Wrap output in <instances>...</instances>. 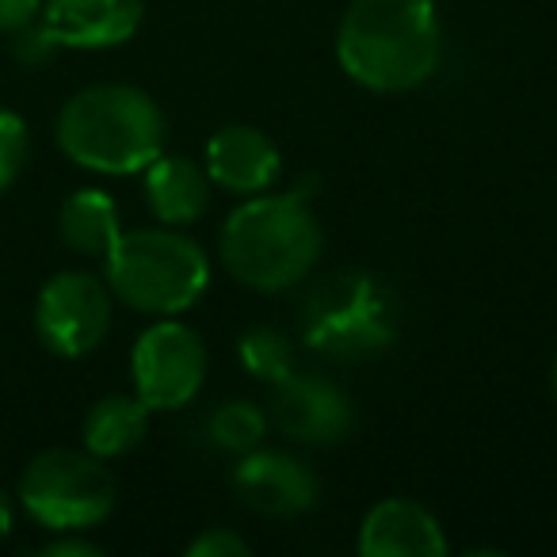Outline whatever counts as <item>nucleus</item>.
<instances>
[{
	"instance_id": "1",
	"label": "nucleus",
	"mask_w": 557,
	"mask_h": 557,
	"mask_svg": "<svg viewBox=\"0 0 557 557\" xmlns=\"http://www.w3.org/2000/svg\"><path fill=\"white\" fill-rule=\"evenodd\" d=\"M443 58L435 0H351L336 27V62L367 92H412Z\"/></svg>"
},
{
	"instance_id": "2",
	"label": "nucleus",
	"mask_w": 557,
	"mask_h": 557,
	"mask_svg": "<svg viewBox=\"0 0 557 557\" xmlns=\"http://www.w3.org/2000/svg\"><path fill=\"white\" fill-rule=\"evenodd\" d=\"M325 233L306 191L248 195L222 225V263L245 290L283 295L313 275Z\"/></svg>"
},
{
	"instance_id": "3",
	"label": "nucleus",
	"mask_w": 557,
	"mask_h": 557,
	"mask_svg": "<svg viewBox=\"0 0 557 557\" xmlns=\"http://www.w3.org/2000/svg\"><path fill=\"white\" fill-rule=\"evenodd\" d=\"M58 149L73 164L103 176H134L164 153V111L146 88L92 85L58 111Z\"/></svg>"
},
{
	"instance_id": "4",
	"label": "nucleus",
	"mask_w": 557,
	"mask_h": 557,
	"mask_svg": "<svg viewBox=\"0 0 557 557\" xmlns=\"http://www.w3.org/2000/svg\"><path fill=\"white\" fill-rule=\"evenodd\" d=\"M103 283L123 306L149 318L187 313L210 287V260L180 225L123 230L103 256Z\"/></svg>"
},
{
	"instance_id": "5",
	"label": "nucleus",
	"mask_w": 557,
	"mask_h": 557,
	"mask_svg": "<svg viewBox=\"0 0 557 557\" xmlns=\"http://www.w3.org/2000/svg\"><path fill=\"white\" fill-rule=\"evenodd\" d=\"M298 325L310 351L336 363H363L397 341L401 302L371 271H333L306 290Z\"/></svg>"
},
{
	"instance_id": "6",
	"label": "nucleus",
	"mask_w": 557,
	"mask_h": 557,
	"mask_svg": "<svg viewBox=\"0 0 557 557\" xmlns=\"http://www.w3.org/2000/svg\"><path fill=\"white\" fill-rule=\"evenodd\" d=\"M119 488L103 458L92 450L50 447L27 462L20 478V504L47 531H88L115 511Z\"/></svg>"
},
{
	"instance_id": "7",
	"label": "nucleus",
	"mask_w": 557,
	"mask_h": 557,
	"mask_svg": "<svg viewBox=\"0 0 557 557\" xmlns=\"http://www.w3.org/2000/svg\"><path fill=\"white\" fill-rule=\"evenodd\" d=\"M207 367V344L191 325L157 318L131 351L134 394L149 405V412H176L199 397Z\"/></svg>"
},
{
	"instance_id": "8",
	"label": "nucleus",
	"mask_w": 557,
	"mask_h": 557,
	"mask_svg": "<svg viewBox=\"0 0 557 557\" xmlns=\"http://www.w3.org/2000/svg\"><path fill=\"white\" fill-rule=\"evenodd\" d=\"M111 287L92 271H58L35 302V333L50 356H92L111 333Z\"/></svg>"
},
{
	"instance_id": "9",
	"label": "nucleus",
	"mask_w": 557,
	"mask_h": 557,
	"mask_svg": "<svg viewBox=\"0 0 557 557\" xmlns=\"http://www.w3.org/2000/svg\"><path fill=\"white\" fill-rule=\"evenodd\" d=\"M230 485L237 500L263 519L306 516L321 500V481L310 470V462H302L290 450L263 447V443L237 458Z\"/></svg>"
},
{
	"instance_id": "10",
	"label": "nucleus",
	"mask_w": 557,
	"mask_h": 557,
	"mask_svg": "<svg viewBox=\"0 0 557 557\" xmlns=\"http://www.w3.org/2000/svg\"><path fill=\"white\" fill-rule=\"evenodd\" d=\"M268 420L295 443L333 447L356 428V405L336 382L295 371L271 386Z\"/></svg>"
},
{
	"instance_id": "11",
	"label": "nucleus",
	"mask_w": 557,
	"mask_h": 557,
	"mask_svg": "<svg viewBox=\"0 0 557 557\" xmlns=\"http://www.w3.org/2000/svg\"><path fill=\"white\" fill-rule=\"evenodd\" d=\"M202 169H207L214 187L237 195V199H248V195H263L278 184V176H283V153L256 126L230 123V126H218L207 138Z\"/></svg>"
},
{
	"instance_id": "12",
	"label": "nucleus",
	"mask_w": 557,
	"mask_h": 557,
	"mask_svg": "<svg viewBox=\"0 0 557 557\" xmlns=\"http://www.w3.org/2000/svg\"><path fill=\"white\" fill-rule=\"evenodd\" d=\"M39 20L65 50H115L138 35L146 0H42Z\"/></svg>"
},
{
	"instance_id": "13",
	"label": "nucleus",
	"mask_w": 557,
	"mask_h": 557,
	"mask_svg": "<svg viewBox=\"0 0 557 557\" xmlns=\"http://www.w3.org/2000/svg\"><path fill=\"white\" fill-rule=\"evenodd\" d=\"M356 546L363 557H443L447 534L420 500L386 496L363 516Z\"/></svg>"
},
{
	"instance_id": "14",
	"label": "nucleus",
	"mask_w": 557,
	"mask_h": 557,
	"mask_svg": "<svg viewBox=\"0 0 557 557\" xmlns=\"http://www.w3.org/2000/svg\"><path fill=\"white\" fill-rule=\"evenodd\" d=\"M210 184L207 169L191 157L161 153L141 169V195H146L149 214L161 225H191L210 210Z\"/></svg>"
},
{
	"instance_id": "15",
	"label": "nucleus",
	"mask_w": 557,
	"mask_h": 557,
	"mask_svg": "<svg viewBox=\"0 0 557 557\" xmlns=\"http://www.w3.org/2000/svg\"><path fill=\"white\" fill-rule=\"evenodd\" d=\"M58 233L73 252L103 260L123 233L119 202L100 187H81V191L65 195L62 210H58Z\"/></svg>"
},
{
	"instance_id": "16",
	"label": "nucleus",
	"mask_w": 557,
	"mask_h": 557,
	"mask_svg": "<svg viewBox=\"0 0 557 557\" xmlns=\"http://www.w3.org/2000/svg\"><path fill=\"white\" fill-rule=\"evenodd\" d=\"M149 405L138 394H108L85 417V450L96 458H123L149 435Z\"/></svg>"
},
{
	"instance_id": "17",
	"label": "nucleus",
	"mask_w": 557,
	"mask_h": 557,
	"mask_svg": "<svg viewBox=\"0 0 557 557\" xmlns=\"http://www.w3.org/2000/svg\"><path fill=\"white\" fill-rule=\"evenodd\" d=\"M237 363L256 382L275 386L287 374H295V348H290L287 333H278L271 325H256L237 336Z\"/></svg>"
},
{
	"instance_id": "18",
	"label": "nucleus",
	"mask_w": 557,
	"mask_h": 557,
	"mask_svg": "<svg viewBox=\"0 0 557 557\" xmlns=\"http://www.w3.org/2000/svg\"><path fill=\"white\" fill-rule=\"evenodd\" d=\"M268 428H271L268 412H263L260 405L245 401V397L218 405V409L210 412V420H207L210 443H214L218 450H225V455H237V458L260 447L263 435H268Z\"/></svg>"
},
{
	"instance_id": "19",
	"label": "nucleus",
	"mask_w": 557,
	"mask_h": 557,
	"mask_svg": "<svg viewBox=\"0 0 557 557\" xmlns=\"http://www.w3.org/2000/svg\"><path fill=\"white\" fill-rule=\"evenodd\" d=\"M27 153H32L27 123L16 111L0 108V195L20 180V172H24V164H27Z\"/></svg>"
},
{
	"instance_id": "20",
	"label": "nucleus",
	"mask_w": 557,
	"mask_h": 557,
	"mask_svg": "<svg viewBox=\"0 0 557 557\" xmlns=\"http://www.w3.org/2000/svg\"><path fill=\"white\" fill-rule=\"evenodd\" d=\"M187 557H248L252 546L240 539L237 531H225V527H207L202 534H195L184 549Z\"/></svg>"
},
{
	"instance_id": "21",
	"label": "nucleus",
	"mask_w": 557,
	"mask_h": 557,
	"mask_svg": "<svg viewBox=\"0 0 557 557\" xmlns=\"http://www.w3.org/2000/svg\"><path fill=\"white\" fill-rule=\"evenodd\" d=\"M12 50H16V58L24 65H42L54 50H62L54 42V35L42 27V20H35V24H27L24 32H16V39H12Z\"/></svg>"
},
{
	"instance_id": "22",
	"label": "nucleus",
	"mask_w": 557,
	"mask_h": 557,
	"mask_svg": "<svg viewBox=\"0 0 557 557\" xmlns=\"http://www.w3.org/2000/svg\"><path fill=\"white\" fill-rule=\"evenodd\" d=\"M42 12V0H0V32L16 35L27 24H35Z\"/></svg>"
},
{
	"instance_id": "23",
	"label": "nucleus",
	"mask_w": 557,
	"mask_h": 557,
	"mask_svg": "<svg viewBox=\"0 0 557 557\" xmlns=\"http://www.w3.org/2000/svg\"><path fill=\"white\" fill-rule=\"evenodd\" d=\"M42 554H47V557H103V546L81 539V531H62L54 542H47V546H42Z\"/></svg>"
},
{
	"instance_id": "24",
	"label": "nucleus",
	"mask_w": 557,
	"mask_h": 557,
	"mask_svg": "<svg viewBox=\"0 0 557 557\" xmlns=\"http://www.w3.org/2000/svg\"><path fill=\"white\" fill-rule=\"evenodd\" d=\"M12 527H16V508H12V496L0 488V542L9 539Z\"/></svg>"
},
{
	"instance_id": "25",
	"label": "nucleus",
	"mask_w": 557,
	"mask_h": 557,
	"mask_svg": "<svg viewBox=\"0 0 557 557\" xmlns=\"http://www.w3.org/2000/svg\"><path fill=\"white\" fill-rule=\"evenodd\" d=\"M549 389H554V401H557V356H554V367H549Z\"/></svg>"
}]
</instances>
